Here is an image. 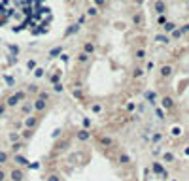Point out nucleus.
I'll return each mask as SVG.
<instances>
[{
	"label": "nucleus",
	"mask_w": 189,
	"mask_h": 181,
	"mask_svg": "<svg viewBox=\"0 0 189 181\" xmlns=\"http://www.w3.org/2000/svg\"><path fill=\"white\" fill-rule=\"evenodd\" d=\"M150 53L144 0H91L68 66V89L100 115L110 106L132 108Z\"/></svg>",
	"instance_id": "1"
},
{
	"label": "nucleus",
	"mask_w": 189,
	"mask_h": 181,
	"mask_svg": "<svg viewBox=\"0 0 189 181\" xmlns=\"http://www.w3.org/2000/svg\"><path fill=\"white\" fill-rule=\"evenodd\" d=\"M155 98L159 100L157 115L170 117L172 136H181L189 121V38L172 45L159 60L155 70Z\"/></svg>",
	"instance_id": "2"
},
{
	"label": "nucleus",
	"mask_w": 189,
	"mask_h": 181,
	"mask_svg": "<svg viewBox=\"0 0 189 181\" xmlns=\"http://www.w3.org/2000/svg\"><path fill=\"white\" fill-rule=\"evenodd\" d=\"M49 0H0V29L10 32L38 30L49 15Z\"/></svg>",
	"instance_id": "3"
},
{
	"label": "nucleus",
	"mask_w": 189,
	"mask_h": 181,
	"mask_svg": "<svg viewBox=\"0 0 189 181\" xmlns=\"http://www.w3.org/2000/svg\"><path fill=\"white\" fill-rule=\"evenodd\" d=\"M10 177H11V181H23V179H25V173H23V170L13 168L11 173H10Z\"/></svg>",
	"instance_id": "4"
},
{
	"label": "nucleus",
	"mask_w": 189,
	"mask_h": 181,
	"mask_svg": "<svg viewBox=\"0 0 189 181\" xmlns=\"http://www.w3.org/2000/svg\"><path fill=\"white\" fill-rule=\"evenodd\" d=\"M6 162H8V153L0 151V164H6Z\"/></svg>",
	"instance_id": "5"
}]
</instances>
